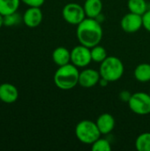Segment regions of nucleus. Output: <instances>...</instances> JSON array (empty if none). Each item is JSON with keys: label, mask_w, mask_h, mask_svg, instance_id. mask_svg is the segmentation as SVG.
<instances>
[{"label": "nucleus", "mask_w": 150, "mask_h": 151, "mask_svg": "<svg viewBox=\"0 0 150 151\" xmlns=\"http://www.w3.org/2000/svg\"><path fill=\"white\" fill-rule=\"evenodd\" d=\"M133 75L139 82L146 83L150 81V64L141 63L138 65L134 69Z\"/></svg>", "instance_id": "obj_15"}, {"label": "nucleus", "mask_w": 150, "mask_h": 151, "mask_svg": "<svg viewBox=\"0 0 150 151\" xmlns=\"http://www.w3.org/2000/svg\"><path fill=\"white\" fill-rule=\"evenodd\" d=\"M20 1L29 7H41L45 2V0H20Z\"/></svg>", "instance_id": "obj_23"}, {"label": "nucleus", "mask_w": 150, "mask_h": 151, "mask_svg": "<svg viewBox=\"0 0 150 151\" xmlns=\"http://www.w3.org/2000/svg\"><path fill=\"white\" fill-rule=\"evenodd\" d=\"M23 22L24 24L31 28L38 27L43 18V14L40 7H29L23 14Z\"/></svg>", "instance_id": "obj_10"}, {"label": "nucleus", "mask_w": 150, "mask_h": 151, "mask_svg": "<svg viewBox=\"0 0 150 151\" xmlns=\"http://www.w3.org/2000/svg\"><path fill=\"white\" fill-rule=\"evenodd\" d=\"M135 148L139 151H150V133H142L136 138Z\"/></svg>", "instance_id": "obj_18"}, {"label": "nucleus", "mask_w": 150, "mask_h": 151, "mask_svg": "<svg viewBox=\"0 0 150 151\" xmlns=\"http://www.w3.org/2000/svg\"><path fill=\"white\" fill-rule=\"evenodd\" d=\"M121 28L128 34H133L138 32L142 27V15L136 14L129 12L125 14L120 21Z\"/></svg>", "instance_id": "obj_8"}, {"label": "nucleus", "mask_w": 150, "mask_h": 151, "mask_svg": "<svg viewBox=\"0 0 150 151\" xmlns=\"http://www.w3.org/2000/svg\"><path fill=\"white\" fill-rule=\"evenodd\" d=\"M131 96H132V95H131L128 91H123V92L120 93V98H121V100H123L124 102H127V103H128V101H129Z\"/></svg>", "instance_id": "obj_24"}, {"label": "nucleus", "mask_w": 150, "mask_h": 151, "mask_svg": "<svg viewBox=\"0 0 150 151\" xmlns=\"http://www.w3.org/2000/svg\"><path fill=\"white\" fill-rule=\"evenodd\" d=\"M128 105L130 110L141 116L148 115L150 113V95L145 92H136L132 94Z\"/></svg>", "instance_id": "obj_5"}, {"label": "nucleus", "mask_w": 150, "mask_h": 151, "mask_svg": "<svg viewBox=\"0 0 150 151\" xmlns=\"http://www.w3.org/2000/svg\"><path fill=\"white\" fill-rule=\"evenodd\" d=\"M80 71L72 63L58 66L54 73V83L61 90H71L79 84Z\"/></svg>", "instance_id": "obj_2"}, {"label": "nucleus", "mask_w": 150, "mask_h": 151, "mask_svg": "<svg viewBox=\"0 0 150 151\" xmlns=\"http://www.w3.org/2000/svg\"><path fill=\"white\" fill-rule=\"evenodd\" d=\"M21 21H23V17L17 13H11L8 15L4 16V25L6 27H12V26H16L18 24H19Z\"/></svg>", "instance_id": "obj_21"}, {"label": "nucleus", "mask_w": 150, "mask_h": 151, "mask_svg": "<svg viewBox=\"0 0 150 151\" xmlns=\"http://www.w3.org/2000/svg\"><path fill=\"white\" fill-rule=\"evenodd\" d=\"M92 62L90 48L82 44L75 46L71 50V63L78 68H84Z\"/></svg>", "instance_id": "obj_7"}, {"label": "nucleus", "mask_w": 150, "mask_h": 151, "mask_svg": "<svg viewBox=\"0 0 150 151\" xmlns=\"http://www.w3.org/2000/svg\"><path fill=\"white\" fill-rule=\"evenodd\" d=\"M124 72V64L118 57L108 56L100 64L99 73L101 78L106 80L108 82H114L118 81L123 76Z\"/></svg>", "instance_id": "obj_3"}, {"label": "nucleus", "mask_w": 150, "mask_h": 151, "mask_svg": "<svg viewBox=\"0 0 150 151\" xmlns=\"http://www.w3.org/2000/svg\"><path fill=\"white\" fill-rule=\"evenodd\" d=\"M102 134L99 131L95 122L89 119L80 121L75 127L76 138L84 144H93L101 137Z\"/></svg>", "instance_id": "obj_4"}, {"label": "nucleus", "mask_w": 150, "mask_h": 151, "mask_svg": "<svg viewBox=\"0 0 150 151\" xmlns=\"http://www.w3.org/2000/svg\"><path fill=\"white\" fill-rule=\"evenodd\" d=\"M62 17L68 24L77 26L86 17V13L83 5L77 3L66 4L62 10Z\"/></svg>", "instance_id": "obj_6"}, {"label": "nucleus", "mask_w": 150, "mask_h": 151, "mask_svg": "<svg viewBox=\"0 0 150 151\" xmlns=\"http://www.w3.org/2000/svg\"><path fill=\"white\" fill-rule=\"evenodd\" d=\"M3 25H4V16L0 14V28L2 27Z\"/></svg>", "instance_id": "obj_25"}, {"label": "nucleus", "mask_w": 150, "mask_h": 151, "mask_svg": "<svg viewBox=\"0 0 150 151\" xmlns=\"http://www.w3.org/2000/svg\"><path fill=\"white\" fill-rule=\"evenodd\" d=\"M91 50V58H92V61L95 62V63H102L107 57V50H105L104 47L101 46V45H95V47L90 49Z\"/></svg>", "instance_id": "obj_19"}, {"label": "nucleus", "mask_w": 150, "mask_h": 151, "mask_svg": "<svg viewBox=\"0 0 150 151\" xmlns=\"http://www.w3.org/2000/svg\"><path fill=\"white\" fill-rule=\"evenodd\" d=\"M53 62L57 66H62L71 63V50L65 47H57L52 52Z\"/></svg>", "instance_id": "obj_14"}, {"label": "nucleus", "mask_w": 150, "mask_h": 151, "mask_svg": "<svg viewBox=\"0 0 150 151\" xmlns=\"http://www.w3.org/2000/svg\"><path fill=\"white\" fill-rule=\"evenodd\" d=\"M100 79L101 75L99 71L92 68H86L80 72L79 85L84 88H90L98 84Z\"/></svg>", "instance_id": "obj_9"}, {"label": "nucleus", "mask_w": 150, "mask_h": 151, "mask_svg": "<svg viewBox=\"0 0 150 151\" xmlns=\"http://www.w3.org/2000/svg\"><path fill=\"white\" fill-rule=\"evenodd\" d=\"M91 149L93 151H111V144L107 139H103L100 137L92 144Z\"/></svg>", "instance_id": "obj_20"}, {"label": "nucleus", "mask_w": 150, "mask_h": 151, "mask_svg": "<svg viewBox=\"0 0 150 151\" xmlns=\"http://www.w3.org/2000/svg\"><path fill=\"white\" fill-rule=\"evenodd\" d=\"M103 27L96 19L85 18L79 25H77L76 36L80 42L88 48H93L100 44L103 39Z\"/></svg>", "instance_id": "obj_1"}, {"label": "nucleus", "mask_w": 150, "mask_h": 151, "mask_svg": "<svg viewBox=\"0 0 150 151\" xmlns=\"http://www.w3.org/2000/svg\"><path fill=\"white\" fill-rule=\"evenodd\" d=\"M83 8L87 18L97 19L102 14L103 2L102 0H86Z\"/></svg>", "instance_id": "obj_13"}, {"label": "nucleus", "mask_w": 150, "mask_h": 151, "mask_svg": "<svg viewBox=\"0 0 150 151\" xmlns=\"http://www.w3.org/2000/svg\"><path fill=\"white\" fill-rule=\"evenodd\" d=\"M142 24L143 27L150 33V9L142 15Z\"/></svg>", "instance_id": "obj_22"}, {"label": "nucleus", "mask_w": 150, "mask_h": 151, "mask_svg": "<svg viewBox=\"0 0 150 151\" xmlns=\"http://www.w3.org/2000/svg\"><path fill=\"white\" fill-rule=\"evenodd\" d=\"M149 95H150V90H149Z\"/></svg>", "instance_id": "obj_26"}, {"label": "nucleus", "mask_w": 150, "mask_h": 151, "mask_svg": "<svg viewBox=\"0 0 150 151\" xmlns=\"http://www.w3.org/2000/svg\"><path fill=\"white\" fill-rule=\"evenodd\" d=\"M19 98L17 88L11 83H3L0 85V100L4 104H13Z\"/></svg>", "instance_id": "obj_11"}, {"label": "nucleus", "mask_w": 150, "mask_h": 151, "mask_svg": "<svg viewBox=\"0 0 150 151\" xmlns=\"http://www.w3.org/2000/svg\"><path fill=\"white\" fill-rule=\"evenodd\" d=\"M97 127L102 134H111L115 127V119L110 113H103L101 114L96 121H95Z\"/></svg>", "instance_id": "obj_12"}, {"label": "nucleus", "mask_w": 150, "mask_h": 151, "mask_svg": "<svg viewBox=\"0 0 150 151\" xmlns=\"http://www.w3.org/2000/svg\"><path fill=\"white\" fill-rule=\"evenodd\" d=\"M20 2V0H0V14L5 16L16 12Z\"/></svg>", "instance_id": "obj_16"}, {"label": "nucleus", "mask_w": 150, "mask_h": 151, "mask_svg": "<svg viewBox=\"0 0 150 151\" xmlns=\"http://www.w3.org/2000/svg\"><path fill=\"white\" fill-rule=\"evenodd\" d=\"M127 7L131 12L140 15H143L149 10L146 0H128Z\"/></svg>", "instance_id": "obj_17"}]
</instances>
